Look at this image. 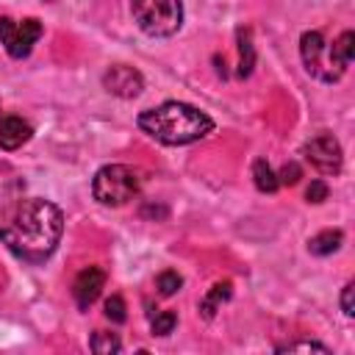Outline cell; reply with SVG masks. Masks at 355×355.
Here are the masks:
<instances>
[{
    "instance_id": "cell-1",
    "label": "cell",
    "mask_w": 355,
    "mask_h": 355,
    "mask_svg": "<svg viewBox=\"0 0 355 355\" xmlns=\"http://www.w3.org/2000/svg\"><path fill=\"white\" fill-rule=\"evenodd\" d=\"M64 233V214L55 202L31 197L22 200L6 222H0V241L25 263H44Z\"/></svg>"
},
{
    "instance_id": "cell-2",
    "label": "cell",
    "mask_w": 355,
    "mask_h": 355,
    "mask_svg": "<svg viewBox=\"0 0 355 355\" xmlns=\"http://www.w3.org/2000/svg\"><path fill=\"white\" fill-rule=\"evenodd\" d=\"M136 125L155 141L166 144V147H183L191 141L205 139L214 130V119L180 100H166L155 108H147L139 114Z\"/></svg>"
},
{
    "instance_id": "cell-3",
    "label": "cell",
    "mask_w": 355,
    "mask_h": 355,
    "mask_svg": "<svg viewBox=\"0 0 355 355\" xmlns=\"http://www.w3.org/2000/svg\"><path fill=\"white\" fill-rule=\"evenodd\" d=\"M133 19L141 33L153 39L175 36L183 25V3L180 0H128Z\"/></svg>"
},
{
    "instance_id": "cell-4",
    "label": "cell",
    "mask_w": 355,
    "mask_h": 355,
    "mask_svg": "<svg viewBox=\"0 0 355 355\" xmlns=\"http://www.w3.org/2000/svg\"><path fill=\"white\" fill-rule=\"evenodd\" d=\"M141 189V178L133 166H125V164H108L103 169L94 172V180H92V194L100 205H108V208H119L125 205L128 200H133Z\"/></svg>"
},
{
    "instance_id": "cell-5",
    "label": "cell",
    "mask_w": 355,
    "mask_h": 355,
    "mask_svg": "<svg viewBox=\"0 0 355 355\" xmlns=\"http://www.w3.org/2000/svg\"><path fill=\"white\" fill-rule=\"evenodd\" d=\"M300 55H302L305 72L322 83H336L347 72V67L333 55V47L322 31H305L300 36Z\"/></svg>"
},
{
    "instance_id": "cell-6",
    "label": "cell",
    "mask_w": 355,
    "mask_h": 355,
    "mask_svg": "<svg viewBox=\"0 0 355 355\" xmlns=\"http://www.w3.org/2000/svg\"><path fill=\"white\" fill-rule=\"evenodd\" d=\"M44 28L39 19L28 17L22 22L11 19V17H0V44L6 47V53L11 58H28L33 44L42 39Z\"/></svg>"
},
{
    "instance_id": "cell-7",
    "label": "cell",
    "mask_w": 355,
    "mask_h": 355,
    "mask_svg": "<svg viewBox=\"0 0 355 355\" xmlns=\"http://www.w3.org/2000/svg\"><path fill=\"white\" fill-rule=\"evenodd\" d=\"M302 155L322 175H338L344 166V153L333 133H316L313 139H308L302 144Z\"/></svg>"
},
{
    "instance_id": "cell-8",
    "label": "cell",
    "mask_w": 355,
    "mask_h": 355,
    "mask_svg": "<svg viewBox=\"0 0 355 355\" xmlns=\"http://www.w3.org/2000/svg\"><path fill=\"white\" fill-rule=\"evenodd\" d=\"M103 86H105V92H111V94H116V97H122V100H130V97H139V94H141L144 78H141L139 69H133V67H128V64H114V67L105 69Z\"/></svg>"
},
{
    "instance_id": "cell-9",
    "label": "cell",
    "mask_w": 355,
    "mask_h": 355,
    "mask_svg": "<svg viewBox=\"0 0 355 355\" xmlns=\"http://www.w3.org/2000/svg\"><path fill=\"white\" fill-rule=\"evenodd\" d=\"M103 288H105V272H103L100 266H86V269H80V275H78L75 283H72L75 305H78L80 311H89V308L97 302V297L103 294Z\"/></svg>"
},
{
    "instance_id": "cell-10",
    "label": "cell",
    "mask_w": 355,
    "mask_h": 355,
    "mask_svg": "<svg viewBox=\"0 0 355 355\" xmlns=\"http://www.w3.org/2000/svg\"><path fill=\"white\" fill-rule=\"evenodd\" d=\"M31 136H33V128H31L28 119L14 116V114H8V116L0 119V150H17Z\"/></svg>"
},
{
    "instance_id": "cell-11",
    "label": "cell",
    "mask_w": 355,
    "mask_h": 355,
    "mask_svg": "<svg viewBox=\"0 0 355 355\" xmlns=\"http://www.w3.org/2000/svg\"><path fill=\"white\" fill-rule=\"evenodd\" d=\"M230 294H233V286L227 283V280H222V283H214L211 286V291L202 297V302H200V313L205 316V319H214V313L219 311V305L222 302H227L230 300Z\"/></svg>"
},
{
    "instance_id": "cell-12",
    "label": "cell",
    "mask_w": 355,
    "mask_h": 355,
    "mask_svg": "<svg viewBox=\"0 0 355 355\" xmlns=\"http://www.w3.org/2000/svg\"><path fill=\"white\" fill-rule=\"evenodd\" d=\"M252 180H255V189L258 191H263V194H275L277 191V175H275V169L269 166V161L266 158H255L252 161Z\"/></svg>"
},
{
    "instance_id": "cell-13",
    "label": "cell",
    "mask_w": 355,
    "mask_h": 355,
    "mask_svg": "<svg viewBox=\"0 0 355 355\" xmlns=\"http://www.w3.org/2000/svg\"><path fill=\"white\" fill-rule=\"evenodd\" d=\"M341 244H344L341 230H322L308 241V250H311V255H333Z\"/></svg>"
},
{
    "instance_id": "cell-14",
    "label": "cell",
    "mask_w": 355,
    "mask_h": 355,
    "mask_svg": "<svg viewBox=\"0 0 355 355\" xmlns=\"http://www.w3.org/2000/svg\"><path fill=\"white\" fill-rule=\"evenodd\" d=\"M255 64V50L250 42V31H239V78H247Z\"/></svg>"
},
{
    "instance_id": "cell-15",
    "label": "cell",
    "mask_w": 355,
    "mask_h": 355,
    "mask_svg": "<svg viewBox=\"0 0 355 355\" xmlns=\"http://www.w3.org/2000/svg\"><path fill=\"white\" fill-rule=\"evenodd\" d=\"M330 47H333V55H336L344 67H349V61H352V55H355V33H352V31H344Z\"/></svg>"
},
{
    "instance_id": "cell-16",
    "label": "cell",
    "mask_w": 355,
    "mask_h": 355,
    "mask_svg": "<svg viewBox=\"0 0 355 355\" xmlns=\"http://www.w3.org/2000/svg\"><path fill=\"white\" fill-rule=\"evenodd\" d=\"M89 347H92V352H97V355H108V352H119V349H122V341H119L114 333L97 330V333L92 336Z\"/></svg>"
},
{
    "instance_id": "cell-17",
    "label": "cell",
    "mask_w": 355,
    "mask_h": 355,
    "mask_svg": "<svg viewBox=\"0 0 355 355\" xmlns=\"http://www.w3.org/2000/svg\"><path fill=\"white\" fill-rule=\"evenodd\" d=\"M180 286H183V277H180L175 269H164V272L155 277V288H158L161 297H172V294H178Z\"/></svg>"
},
{
    "instance_id": "cell-18",
    "label": "cell",
    "mask_w": 355,
    "mask_h": 355,
    "mask_svg": "<svg viewBox=\"0 0 355 355\" xmlns=\"http://www.w3.org/2000/svg\"><path fill=\"white\" fill-rule=\"evenodd\" d=\"M105 319L114 322V324H122L128 319V308H125V300L119 294H114V297L105 300Z\"/></svg>"
},
{
    "instance_id": "cell-19",
    "label": "cell",
    "mask_w": 355,
    "mask_h": 355,
    "mask_svg": "<svg viewBox=\"0 0 355 355\" xmlns=\"http://www.w3.org/2000/svg\"><path fill=\"white\" fill-rule=\"evenodd\" d=\"M175 324H178V313L175 311H161V313H155L150 327H153V336H169L175 330Z\"/></svg>"
},
{
    "instance_id": "cell-20",
    "label": "cell",
    "mask_w": 355,
    "mask_h": 355,
    "mask_svg": "<svg viewBox=\"0 0 355 355\" xmlns=\"http://www.w3.org/2000/svg\"><path fill=\"white\" fill-rule=\"evenodd\" d=\"M277 352H322V355H330V347H324L319 341H288V344H280Z\"/></svg>"
},
{
    "instance_id": "cell-21",
    "label": "cell",
    "mask_w": 355,
    "mask_h": 355,
    "mask_svg": "<svg viewBox=\"0 0 355 355\" xmlns=\"http://www.w3.org/2000/svg\"><path fill=\"white\" fill-rule=\"evenodd\" d=\"M275 175H277V183H280V186H294V183L302 178V169H300V164L288 161V164H283V169L275 172Z\"/></svg>"
},
{
    "instance_id": "cell-22",
    "label": "cell",
    "mask_w": 355,
    "mask_h": 355,
    "mask_svg": "<svg viewBox=\"0 0 355 355\" xmlns=\"http://www.w3.org/2000/svg\"><path fill=\"white\" fill-rule=\"evenodd\" d=\"M327 197H330L327 183H324V180H311V186H308V191H305V200L313 202V205H319V202H324Z\"/></svg>"
},
{
    "instance_id": "cell-23",
    "label": "cell",
    "mask_w": 355,
    "mask_h": 355,
    "mask_svg": "<svg viewBox=\"0 0 355 355\" xmlns=\"http://www.w3.org/2000/svg\"><path fill=\"white\" fill-rule=\"evenodd\" d=\"M352 294H355V283L349 280V283L341 288V311H344V316H352V313H355V302H352Z\"/></svg>"
}]
</instances>
